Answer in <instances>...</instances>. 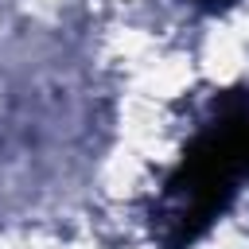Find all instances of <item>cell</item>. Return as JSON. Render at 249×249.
<instances>
[{"label":"cell","instance_id":"1","mask_svg":"<svg viewBox=\"0 0 249 249\" xmlns=\"http://www.w3.org/2000/svg\"><path fill=\"white\" fill-rule=\"evenodd\" d=\"M249 175V113L222 117L210 124L179 160L167 179V198H179L167 249H191L206 226L226 210L237 183Z\"/></svg>","mask_w":249,"mask_h":249}]
</instances>
